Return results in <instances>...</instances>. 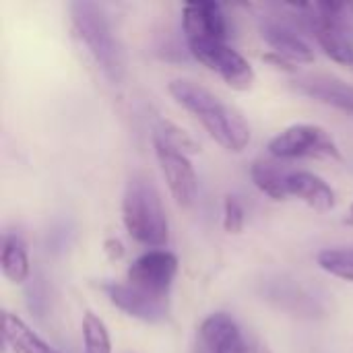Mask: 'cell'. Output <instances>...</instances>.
<instances>
[{
	"mask_svg": "<svg viewBox=\"0 0 353 353\" xmlns=\"http://www.w3.org/2000/svg\"><path fill=\"white\" fill-rule=\"evenodd\" d=\"M170 93L186 112H190L205 126V130L223 149L238 153L250 143V126L242 112L217 97L207 87L178 79L170 83Z\"/></svg>",
	"mask_w": 353,
	"mask_h": 353,
	"instance_id": "1",
	"label": "cell"
},
{
	"mask_svg": "<svg viewBox=\"0 0 353 353\" xmlns=\"http://www.w3.org/2000/svg\"><path fill=\"white\" fill-rule=\"evenodd\" d=\"M68 8L79 39L83 41L103 77L112 83H120L126 72V60L105 10L89 0H74Z\"/></svg>",
	"mask_w": 353,
	"mask_h": 353,
	"instance_id": "2",
	"label": "cell"
},
{
	"mask_svg": "<svg viewBox=\"0 0 353 353\" xmlns=\"http://www.w3.org/2000/svg\"><path fill=\"white\" fill-rule=\"evenodd\" d=\"M122 221L128 236L139 244L161 248L170 240V225L161 196L155 184L143 174H134L126 184Z\"/></svg>",
	"mask_w": 353,
	"mask_h": 353,
	"instance_id": "3",
	"label": "cell"
},
{
	"mask_svg": "<svg viewBox=\"0 0 353 353\" xmlns=\"http://www.w3.org/2000/svg\"><path fill=\"white\" fill-rule=\"evenodd\" d=\"M269 151L279 159L316 157V159H341V151L335 139L316 124H294L281 130L271 143Z\"/></svg>",
	"mask_w": 353,
	"mask_h": 353,
	"instance_id": "4",
	"label": "cell"
},
{
	"mask_svg": "<svg viewBox=\"0 0 353 353\" xmlns=\"http://www.w3.org/2000/svg\"><path fill=\"white\" fill-rule=\"evenodd\" d=\"M190 54L205 64L209 70L217 72L232 89L248 91L254 83V70L250 62L230 48L225 41H205V43H188Z\"/></svg>",
	"mask_w": 353,
	"mask_h": 353,
	"instance_id": "5",
	"label": "cell"
},
{
	"mask_svg": "<svg viewBox=\"0 0 353 353\" xmlns=\"http://www.w3.org/2000/svg\"><path fill=\"white\" fill-rule=\"evenodd\" d=\"M178 259L168 250H149L128 267V283L157 298H170Z\"/></svg>",
	"mask_w": 353,
	"mask_h": 353,
	"instance_id": "6",
	"label": "cell"
},
{
	"mask_svg": "<svg viewBox=\"0 0 353 353\" xmlns=\"http://www.w3.org/2000/svg\"><path fill=\"white\" fill-rule=\"evenodd\" d=\"M153 147H155L157 161L161 165L163 178L168 182V188H170L174 201L182 209L192 207L196 201L199 182H196V174H194V168H192L188 155L174 149L172 145H168L165 141H161L157 137H153Z\"/></svg>",
	"mask_w": 353,
	"mask_h": 353,
	"instance_id": "7",
	"label": "cell"
},
{
	"mask_svg": "<svg viewBox=\"0 0 353 353\" xmlns=\"http://www.w3.org/2000/svg\"><path fill=\"white\" fill-rule=\"evenodd\" d=\"M182 29L188 43L225 41L228 25L219 4L209 0H194L182 6Z\"/></svg>",
	"mask_w": 353,
	"mask_h": 353,
	"instance_id": "8",
	"label": "cell"
},
{
	"mask_svg": "<svg viewBox=\"0 0 353 353\" xmlns=\"http://www.w3.org/2000/svg\"><path fill=\"white\" fill-rule=\"evenodd\" d=\"M103 292L116 308L139 321L163 323L170 316V298L151 296L143 290L132 288L130 283H105Z\"/></svg>",
	"mask_w": 353,
	"mask_h": 353,
	"instance_id": "9",
	"label": "cell"
},
{
	"mask_svg": "<svg viewBox=\"0 0 353 353\" xmlns=\"http://www.w3.org/2000/svg\"><path fill=\"white\" fill-rule=\"evenodd\" d=\"M246 339L232 316L217 312L201 323L192 353H242Z\"/></svg>",
	"mask_w": 353,
	"mask_h": 353,
	"instance_id": "10",
	"label": "cell"
},
{
	"mask_svg": "<svg viewBox=\"0 0 353 353\" xmlns=\"http://www.w3.org/2000/svg\"><path fill=\"white\" fill-rule=\"evenodd\" d=\"M259 31L261 37L273 48V54L298 64L314 62V52L290 23L279 21L275 17H263L259 21Z\"/></svg>",
	"mask_w": 353,
	"mask_h": 353,
	"instance_id": "11",
	"label": "cell"
},
{
	"mask_svg": "<svg viewBox=\"0 0 353 353\" xmlns=\"http://www.w3.org/2000/svg\"><path fill=\"white\" fill-rule=\"evenodd\" d=\"M294 87L321 101L327 105H333L345 114L353 116V85L345 83L343 79L335 74H325V72H308V74H298L294 81Z\"/></svg>",
	"mask_w": 353,
	"mask_h": 353,
	"instance_id": "12",
	"label": "cell"
},
{
	"mask_svg": "<svg viewBox=\"0 0 353 353\" xmlns=\"http://www.w3.org/2000/svg\"><path fill=\"white\" fill-rule=\"evenodd\" d=\"M288 196H296L321 213H327L335 207V190L321 176L310 172L288 174Z\"/></svg>",
	"mask_w": 353,
	"mask_h": 353,
	"instance_id": "13",
	"label": "cell"
},
{
	"mask_svg": "<svg viewBox=\"0 0 353 353\" xmlns=\"http://www.w3.org/2000/svg\"><path fill=\"white\" fill-rule=\"evenodd\" d=\"M2 329H4V341L14 353H60L58 350L50 347L17 314L8 310L2 312Z\"/></svg>",
	"mask_w": 353,
	"mask_h": 353,
	"instance_id": "14",
	"label": "cell"
},
{
	"mask_svg": "<svg viewBox=\"0 0 353 353\" xmlns=\"http://www.w3.org/2000/svg\"><path fill=\"white\" fill-rule=\"evenodd\" d=\"M2 275L10 283H23L29 277V256L25 242L14 234H4L2 238V254H0Z\"/></svg>",
	"mask_w": 353,
	"mask_h": 353,
	"instance_id": "15",
	"label": "cell"
},
{
	"mask_svg": "<svg viewBox=\"0 0 353 353\" xmlns=\"http://www.w3.org/2000/svg\"><path fill=\"white\" fill-rule=\"evenodd\" d=\"M288 174L290 172L283 170L281 165L265 161V159L254 161L250 168V178L254 186L275 201L288 199Z\"/></svg>",
	"mask_w": 353,
	"mask_h": 353,
	"instance_id": "16",
	"label": "cell"
},
{
	"mask_svg": "<svg viewBox=\"0 0 353 353\" xmlns=\"http://www.w3.org/2000/svg\"><path fill=\"white\" fill-rule=\"evenodd\" d=\"M83 345L85 353H112L108 327L93 312H87L83 316Z\"/></svg>",
	"mask_w": 353,
	"mask_h": 353,
	"instance_id": "17",
	"label": "cell"
},
{
	"mask_svg": "<svg viewBox=\"0 0 353 353\" xmlns=\"http://www.w3.org/2000/svg\"><path fill=\"white\" fill-rule=\"evenodd\" d=\"M316 263L323 271L331 273L333 277L353 281V248L323 250V252H319Z\"/></svg>",
	"mask_w": 353,
	"mask_h": 353,
	"instance_id": "18",
	"label": "cell"
},
{
	"mask_svg": "<svg viewBox=\"0 0 353 353\" xmlns=\"http://www.w3.org/2000/svg\"><path fill=\"white\" fill-rule=\"evenodd\" d=\"M153 137L165 141L168 145H172L174 149H178V151H182V153H186V155L199 153V149H201V147H199V145L180 128V126H176V124L170 122V120H159V122L155 124V128H153Z\"/></svg>",
	"mask_w": 353,
	"mask_h": 353,
	"instance_id": "19",
	"label": "cell"
},
{
	"mask_svg": "<svg viewBox=\"0 0 353 353\" xmlns=\"http://www.w3.org/2000/svg\"><path fill=\"white\" fill-rule=\"evenodd\" d=\"M244 207L242 203L234 196L228 194L223 201V228L228 234H240L244 230Z\"/></svg>",
	"mask_w": 353,
	"mask_h": 353,
	"instance_id": "20",
	"label": "cell"
},
{
	"mask_svg": "<svg viewBox=\"0 0 353 353\" xmlns=\"http://www.w3.org/2000/svg\"><path fill=\"white\" fill-rule=\"evenodd\" d=\"M103 252L108 254L110 261H120L124 256V244L118 238H110L103 244Z\"/></svg>",
	"mask_w": 353,
	"mask_h": 353,
	"instance_id": "21",
	"label": "cell"
},
{
	"mask_svg": "<svg viewBox=\"0 0 353 353\" xmlns=\"http://www.w3.org/2000/svg\"><path fill=\"white\" fill-rule=\"evenodd\" d=\"M263 60L271 62L275 68H281V70H288V72H296L294 62H290V60H285V58H281V56H277V54H273V52H271V54H265Z\"/></svg>",
	"mask_w": 353,
	"mask_h": 353,
	"instance_id": "22",
	"label": "cell"
},
{
	"mask_svg": "<svg viewBox=\"0 0 353 353\" xmlns=\"http://www.w3.org/2000/svg\"><path fill=\"white\" fill-rule=\"evenodd\" d=\"M242 353H273L265 343H261L259 339H246V347Z\"/></svg>",
	"mask_w": 353,
	"mask_h": 353,
	"instance_id": "23",
	"label": "cell"
},
{
	"mask_svg": "<svg viewBox=\"0 0 353 353\" xmlns=\"http://www.w3.org/2000/svg\"><path fill=\"white\" fill-rule=\"evenodd\" d=\"M345 225H353V203H352V207H350V211H347V217H345Z\"/></svg>",
	"mask_w": 353,
	"mask_h": 353,
	"instance_id": "24",
	"label": "cell"
},
{
	"mask_svg": "<svg viewBox=\"0 0 353 353\" xmlns=\"http://www.w3.org/2000/svg\"><path fill=\"white\" fill-rule=\"evenodd\" d=\"M352 8H353V4H352Z\"/></svg>",
	"mask_w": 353,
	"mask_h": 353,
	"instance_id": "25",
	"label": "cell"
}]
</instances>
